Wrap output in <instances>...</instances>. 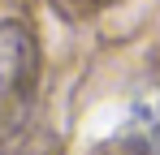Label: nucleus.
Here are the masks:
<instances>
[{
  "label": "nucleus",
  "mask_w": 160,
  "mask_h": 155,
  "mask_svg": "<svg viewBox=\"0 0 160 155\" xmlns=\"http://www.w3.org/2000/svg\"><path fill=\"white\" fill-rule=\"evenodd\" d=\"M30 39L26 30L0 22V125L13 116V108L26 91V78H30Z\"/></svg>",
  "instance_id": "nucleus-1"
},
{
  "label": "nucleus",
  "mask_w": 160,
  "mask_h": 155,
  "mask_svg": "<svg viewBox=\"0 0 160 155\" xmlns=\"http://www.w3.org/2000/svg\"><path fill=\"white\" fill-rule=\"evenodd\" d=\"M108 155H160V95L138 99L104 147Z\"/></svg>",
  "instance_id": "nucleus-2"
}]
</instances>
